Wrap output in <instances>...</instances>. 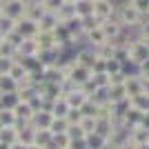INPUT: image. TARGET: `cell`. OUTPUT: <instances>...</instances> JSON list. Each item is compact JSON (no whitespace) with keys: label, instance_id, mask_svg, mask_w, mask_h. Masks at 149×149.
Returning a JSON list of instances; mask_svg holds the SVG:
<instances>
[{"label":"cell","instance_id":"cell-1","mask_svg":"<svg viewBox=\"0 0 149 149\" xmlns=\"http://www.w3.org/2000/svg\"><path fill=\"white\" fill-rule=\"evenodd\" d=\"M27 2H29V0H7L5 5L0 7V11L7 13V16H9V18H13V20H20L22 16H25Z\"/></svg>","mask_w":149,"mask_h":149},{"label":"cell","instance_id":"cell-2","mask_svg":"<svg viewBox=\"0 0 149 149\" xmlns=\"http://www.w3.org/2000/svg\"><path fill=\"white\" fill-rule=\"evenodd\" d=\"M38 51H40V47H38V42H36V36L33 38H22V42H20L18 49H16V58L38 56Z\"/></svg>","mask_w":149,"mask_h":149},{"label":"cell","instance_id":"cell-3","mask_svg":"<svg viewBox=\"0 0 149 149\" xmlns=\"http://www.w3.org/2000/svg\"><path fill=\"white\" fill-rule=\"evenodd\" d=\"M9 76H11L13 80L18 82V85H22V82H29V80H33V76H31V71L22 65V62L16 58V62L11 65V69H9Z\"/></svg>","mask_w":149,"mask_h":149},{"label":"cell","instance_id":"cell-4","mask_svg":"<svg viewBox=\"0 0 149 149\" xmlns=\"http://www.w3.org/2000/svg\"><path fill=\"white\" fill-rule=\"evenodd\" d=\"M91 76H93L91 69H87V67H82V65H78V62H76L74 67H71V71H69L67 78H71V80L80 87V85H85L87 80H91Z\"/></svg>","mask_w":149,"mask_h":149},{"label":"cell","instance_id":"cell-5","mask_svg":"<svg viewBox=\"0 0 149 149\" xmlns=\"http://www.w3.org/2000/svg\"><path fill=\"white\" fill-rule=\"evenodd\" d=\"M16 31H18L22 38H33V36L38 33V22H36V20H31V18H25V16H22V18L16 22Z\"/></svg>","mask_w":149,"mask_h":149},{"label":"cell","instance_id":"cell-6","mask_svg":"<svg viewBox=\"0 0 149 149\" xmlns=\"http://www.w3.org/2000/svg\"><path fill=\"white\" fill-rule=\"evenodd\" d=\"M93 16L102 22V20L111 18L113 16V2L111 0H98V2H93Z\"/></svg>","mask_w":149,"mask_h":149},{"label":"cell","instance_id":"cell-7","mask_svg":"<svg viewBox=\"0 0 149 149\" xmlns=\"http://www.w3.org/2000/svg\"><path fill=\"white\" fill-rule=\"evenodd\" d=\"M58 25H60L58 16L54 11H47V9H45V13L38 18V31H54Z\"/></svg>","mask_w":149,"mask_h":149},{"label":"cell","instance_id":"cell-8","mask_svg":"<svg viewBox=\"0 0 149 149\" xmlns=\"http://www.w3.org/2000/svg\"><path fill=\"white\" fill-rule=\"evenodd\" d=\"M65 100L69 102V107H74V109H80L85 102L89 100V96L85 91H82L80 87H76L74 91H69V93H65Z\"/></svg>","mask_w":149,"mask_h":149},{"label":"cell","instance_id":"cell-9","mask_svg":"<svg viewBox=\"0 0 149 149\" xmlns=\"http://www.w3.org/2000/svg\"><path fill=\"white\" fill-rule=\"evenodd\" d=\"M51 118H54V113H51V111H47V109H38V111L33 113V118H31V125H33L36 129H49Z\"/></svg>","mask_w":149,"mask_h":149},{"label":"cell","instance_id":"cell-10","mask_svg":"<svg viewBox=\"0 0 149 149\" xmlns=\"http://www.w3.org/2000/svg\"><path fill=\"white\" fill-rule=\"evenodd\" d=\"M85 38H87V45L93 47V49H98L100 45L107 42V38H105V33H102V29H100V25L89 29V31H85Z\"/></svg>","mask_w":149,"mask_h":149},{"label":"cell","instance_id":"cell-11","mask_svg":"<svg viewBox=\"0 0 149 149\" xmlns=\"http://www.w3.org/2000/svg\"><path fill=\"white\" fill-rule=\"evenodd\" d=\"M13 111H16V116L18 118H22V120H27V123H31V118H33V107L27 102V100H18V105L13 107Z\"/></svg>","mask_w":149,"mask_h":149},{"label":"cell","instance_id":"cell-12","mask_svg":"<svg viewBox=\"0 0 149 149\" xmlns=\"http://www.w3.org/2000/svg\"><path fill=\"white\" fill-rule=\"evenodd\" d=\"M18 143H22V145H33L36 143V129H33V125H25L22 129H18Z\"/></svg>","mask_w":149,"mask_h":149},{"label":"cell","instance_id":"cell-13","mask_svg":"<svg viewBox=\"0 0 149 149\" xmlns=\"http://www.w3.org/2000/svg\"><path fill=\"white\" fill-rule=\"evenodd\" d=\"M74 9H76V18H85V16L93 13V2L91 0H78V2H74Z\"/></svg>","mask_w":149,"mask_h":149},{"label":"cell","instance_id":"cell-14","mask_svg":"<svg viewBox=\"0 0 149 149\" xmlns=\"http://www.w3.org/2000/svg\"><path fill=\"white\" fill-rule=\"evenodd\" d=\"M69 109H71V107H69V102L65 100V96L56 98V100H54V105H51V113H54V116H60V118H65V116H67Z\"/></svg>","mask_w":149,"mask_h":149},{"label":"cell","instance_id":"cell-15","mask_svg":"<svg viewBox=\"0 0 149 149\" xmlns=\"http://www.w3.org/2000/svg\"><path fill=\"white\" fill-rule=\"evenodd\" d=\"M9 91H18V82L9 74H2L0 76V93H9Z\"/></svg>","mask_w":149,"mask_h":149},{"label":"cell","instance_id":"cell-16","mask_svg":"<svg viewBox=\"0 0 149 149\" xmlns=\"http://www.w3.org/2000/svg\"><path fill=\"white\" fill-rule=\"evenodd\" d=\"M0 140H2V143H16V140H18V129H16V127H13V125H7V127H2V129H0Z\"/></svg>","mask_w":149,"mask_h":149},{"label":"cell","instance_id":"cell-17","mask_svg":"<svg viewBox=\"0 0 149 149\" xmlns=\"http://www.w3.org/2000/svg\"><path fill=\"white\" fill-rule=\"evenodd\" d=\"M140 18V11L136 7H125L123 9V25H136Z\"/></svg>","mask_w":149,"mask_h":149},{"label":"cell","instance_id":"cell-18","mask_svg":"<svg viewBox=\"0 0 149 149\" xmlns=\"http://www.w3.org/2000/svg\"><path fill=\"white\" fill-rule=\"evenodd\" d=\"M67 129H69L67 118H60V116H54V118H51V125H49L51 134H62V131H67Z\"/></svg>","mask_w":149,"mask_h":149},{"label":"cell","instance_id":"cell-19","mask_svg":"<svg viewBox=\"0 0 149 149\" xmlns=\"http://www.w3.org/2000/svg\"><path fill=\"white\" fill-rule=\"evenodd\" d=\"M16 22H18V20L9 18L7 13H2V11H0V33H2V36H5V33H9V31H13V29H16Z\"/></svg>","mask_w":149,"mask_h":149},{"label":"cell","instance_id":"cell-20","mask_svg":"<svg viewBox=\"0 0 149 149\" xmlns=\"http://www.w3.org/2000/svg\"><path fill=\"white\" fill-rule=\"evenodd\" d=\"M51 143L56 145V149H67L69 145H71V138H69V134H67V131H62V134H54Z\"/></svg>","mask_w":149,"mask_h":149},{"label":"cell","instance_id":"cell-21","mask_svg":"<svg viewBox=\"0 0 149 149\" xmlns=\"http://www.w3.org/2000/svg\"><path fill=\"white\" fill-rule=\"evenodd\" d=\"M33 129H36V127H33ZM51 138H54V134H51L49 129H36V145L47 147V145L51 143Z\"/></svg>","mask_w":149,"mask_h":149},{"label":"cell","instance_id":"cell-22","mask_svg":"<svg viewBox=\"0 0 149 149\" xmlns=\"http://www.w3.org/2000/svg\"><path fill=\"white\" fill-rule=\"evenodd\" d=\"M16 111L13 109H0V125L7 127V125H16Z\"/></svg>","mask_w":149,"mask_h":149},{"label":"cell","instance_id":"cell-23","mask_svg":"<svg viewBox=\"0 0 149 149\" xmlns=\"http://www.w3.org/2000/svg\"><path fill=\"white\" fill-rule=\"evenodd\" d=\"M5 40H7V42H9V45H11L13 49H18V45L22 42V36H20L18 31L13 29V31H9V33H5Z\"/></svg>","mask_w":149,"mask_h":149},{"label":"cell","instance_id":"cell-24","mask_svg":"<svg viewBox=\"0 0 149 149\" xmlns=\"http://www.w3.org/2000/svg\"><path fill=\"white\" fill-rule=\"evenodd\" d=\"M65 118H67L69 125H78V123H80V118H82V111H80V109H74V107H71V109L67 111V116H65Z\"/></svg>","mask_w":149,"mask_h":149},{"label":"cell","instance_id":"cell-25","mask_svg":"<svg viewBox=\"0 0 149 149\" xmlns=\"http://www.w3.org/2000/svg\"><path fill=\"white\" fill-rule=\"evenodd\" d=\"M16 62V58H9V56H0V76L2 74H9L11 65Z\"/></svg>","mask_w":149,"mask_h":149},{"label":"cell","instance_id":"cell-26","mask_svg":"<svg viewBox=\"0 0 149 149\" xmlns=\"http://www.w3.org/2000/svg\"><path fill=\"white\" fill-rule=\"evenodd\" d=\"M62 5H65V0H42V7L47 11H54V13H56Z\"/></svg>","mask_w":149,"mask_h":149},{"label":"cell","instance_id":"cell-27","mask_svg":"<svg viewBox=\"0 0 149 149\" xmlns=\"http://www.w3.org/2000/svg\"><path fill=\"white\" fill-rule=\"evenodd\" d=\"M131 7H136L138 11H149V0H131Z\"/></svg>","mask_w":149,"mask_h":149},{"label":"cell","instance_id":"cell-28","mask_svg":"<svg viewBox=\"0 0 149 149\" xmlns=\"http://www.w3.org/2000/svg\"><path fill=\"white\" fill-rule=\"evenodd\" d=\"M11 149H27V145H22V143L16 140V143H11Z\"/></svg>","mask_w":149,"mask_h":149},{"label":"cell","instance_id":"cell-29","mask_svg":"<svg viewBox=\"0 0 149 149\" xmlns=\"http://www.w3.org/2000/svg\"><path fill=\"white\" fill-rule=\"evenodd\" d=\"M0 149H11V145H9V143H2V140H0Z\"/></svg>","mask_w":149,"mask_h":149},{"label":"cell","instance_id":"cell-30","mask_svg":"<svg viewBox=\"0 0 149 149\" xmlns=\"http://www.w3.org/2000/svg\"><path fill=\"white\" fill-rule=\"evenodd\" d=\"M65 2H71V5H74V2H78V0H65Z\"/></svg>","mask_w":149,"mask_h":149},{"label":"cell","instance_id":"cell-31","mask_svg":"<svg viewBox=\"0 0 149 149\" xmlns=\"http://www.w3.org/2000/svg\"><path fill=\"white\" fill-rule=\"evenodd\" d=\"M5 2H7V0H0V7H2V5H5Z\"/></svg>","mask_w":149,"mask_h":149},{"label":"cell","instance_id":"cell-32","mask_svg":"<svg viewBox=\"0 0 149 149\" xmlns=\"http://www.w3.org/2000/svg\"><path fill=\"white\" fill-rule=\"evenodd\" d=\"M67 149H71V147H67Z\"/></svg>","mask_w":149,"mask_h":149}]
</instances>
